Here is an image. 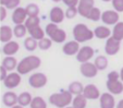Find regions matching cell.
<instances>
[{
	"label": "cell",
	"instance_id": "obj_11",
	"mask_svg": "<svg viewBox=\"0 0 123 108\" xmlns=\"http://www.w3.org/2000/svg\"><path fill=\"white\" fill-rule=\"evenodd\" d=\"M94 7H95V0H80L77 5L79 14L81 17L88 19V15Z\"/></svg>",
	"mask_w": 123,
	"mask_h": 108
},
{
	"label": "cell",
	"instance_id": "obj_33",
	"mask_svg": "<svg viewBox=\"0 0 123 108\" xmlns=\"http://www.w3.org/2000/svg\"><path fill=\"white\" fill-rule=\"evenodd\" d=\"M101 14H102V12L100 11L99 8L94 7L88 15V20H91L93 22H98L99 20H101Z\"/></svg>",
	"mask_w": 123,
	"mask_h": 108
},
{
	"label": "cell",
	"instance_id": "obj_4",
	"mask_svg": "<svg viewBox=\"0 0 123 108\" xmlns=\"http://www.w3.org/2000/svg\"><path fill=\"white\" fill-rule=\"evenodd\" d=\"M106 86L109 93L113 95H119L123 92V82L121 81L120 72L118 71H110L107 75Z\"/></svg>",
	"mask_w": 123,
	"mask_h": 108
},
{
	"label": "cell",
	"instance_id": "obj_29",
	"mask_svg": "<svg viewBox=\"0 0 123 108\" xmlns=\"http://www.w3.org/2000/svg\"><path fill=\"white\" fill-rule=\"evenodd\" d=\"M112 36L117 38L118 40H123V22L120 21L113 25V30H112Z\"/></svg>",
	"mask_w": 123,
	"mask_h": 108
},
{
	"label": "cell",
	"instance_id": "obj_42",
	"mask_svg": "<svg viewBox=\"0 0 123 108\" xmlns=\"http://www.w3.org/2000/svg\"><path fill=\"white\" fill-rule=\"evenodd\" d=\"M9 1H10V0H0V5L5 6V7H6V6L8 5V2H9Z\"/></svg>",
	"mask_w": 123,
	"mask_h": 108
},
{
	"label": "cell",
	"instance_id": "obj_12",
	"mask_svg": "<svg viewBox=\"0 0 123 108\" xmlns=\"http://www.w3.org/2000/svg\"><path fill=\"white\" fill-rule=\"evenodd\" d=\"M21 74H20L18 71L16 72H10L8 74V76L6 78V80L3 81V84H5V87H7L8 89H13L15 87H18L21 83Z\"/></svg>",
	"mask_w": 123,
	"mask_h": 108
},
{
	"label": "cell",
	"instance_id": "obj_30",
	"mask_svg": "<svg viewBox=\"0 0 123 108\" xmlns=\"http://www.w3.org/2000/svg\"><path fill=\"white\" fill-rule=\"evenodd\" d=\"M13 33L16 38H23L26 35V33H28L27 27H26L25 24H18V25L14 26Z\"/></svg>",
	"mask_w": 123,
	"mask_h": 108
},
{
	"label": "cell",
	"instance_id": "obj_21",
	"mask_svg": "<svg viewBox=\"0 0 123 108\" xmlns=\"http://www.w3.org/2000/svg\"><path fill=\"white\" fill-rule=\"evenodd\" d=\"M14 33L13 28H11L9 25H1L0 26V40L1 43L6 44V43L12 40Z\"/></svg>",
	"mask_w": 123,
	"mask_h": 108
},
{
	"label": "cell",
	"instance_id": "obj_9",
	"mask_svg": "<svg viewBox=\"0 0 123 108\" xmlns=\"http://www.w3.org/2000/svg\"><path fill=\"white\" fill-rule=\"evenodd\" d=\"M121 48V40H118L113 36H110L105 44V51L108 56H114L120 51Z\"/></svg>",
	"mask_w": 123,
	"mask_h": 108
},
{
	"label": "cell",
	"instance_id": "obj_8",
	"mask_svg": "<svg viewBox=\"0 0 123 108\" xmlns=\"http://www.w3.org/2000/svg\"><path fill=\"white\" fill-rule=\"evenodd\" d=\"M98 71L99 70H98L97 67L95 66V64L89 62V61L83 62V64H81V66H80V72H81V74L83 75L84 78H87V79L95 78L96 75L98 74Z\"/></svg>",
	"mask_w": 123,
	"mask_h": 108
},
{
	"label": "cell",
	"instance_id": "obj_15",
	"mask_svg": "<svg viewBox=\"0 0 123 108\" xmlns=\"http://www.w3.org/2000/svg\"><path fill=\"white\" fill-rule=\"evenodd\" d=\"M80 49H81L80 43L76 42L75 39L67 42L65 44H63V46H62V51H63V54L67 55V56H75V55H77Z\"/></svg>",
	"mask_w": 123,
	"mask_h": 108
},
{
	"label": "cell",
	"instance_id": "obj_43",
	"mask_svg": "<svg viewBox=\"0 0 123 108\" xmlns=\"http://www.w3.org/2000/svg\"><path fill=\"white\" fill-rule=\"evenodd\" d=\"M120 78H121V81L123 82V67L121 68V70H120Z\"/></svg>",
	"mask_w": 123,
	"mask_h": 108
},
{
	"label": "cell",
	"instance_id": "obj_28",
	"mask_svg": "<svg viewBox=\"0 0 123 108\" xmlns=\"http://www.w3.org/2000/svg\"><path fill=\"white\" fill-rule=\"evenodd\" d=\"M37 47H38V40L33 38L32 36L26 37L25 39H24V48H25L27 51H34Z\"/></svg>",
	"mask_w": 123,
	"mask_h": 108
},
{
	"label": "cell",
	"instance_id": "obj_40",
	"mask_svg": "<svg viewBox=\"0 0 123 108\" xmlns=\"http://www.w3.org/2000/svg\"><path fill=\"white\" fill-rule=\"evenodd\" d=\"M6 18H7V8L5 6H1L0 7V21H5Z\"/></svg>",
	"mask_w": 123,
	"mask_h": 108
},
{
	"label": "cell",
	"instance_id": "obj_2",
	"mask_svg": "<svg viewBox=\"0 0 123 108\" xmlns=\"http://www.w3.org/2000/svg\"><path fill=\"white\" fill-rule=\"evenodd\" d=\"M72 101L73 95L69 91H64V89L58 92V93H54L49 96V103L57 108L68 107L72 104Z\"/></svg>",
	"mask_w": 123,
	"mask_h": 108
},
{
	"label": "cell",
	"instance_id": "obj_47",
	"mask_svg": "<svg viewBox=\"0 0 123 108\" xmlns=\"http://www.w3.org/2000/svg\"><path fill=\"white\" fill-rule=\"evenodd\" d=\"M64 108H74L73 106H68V107H64Z\"/></svg>",
	"mask_w": 123,
	"mask_h": 108
},
{
	"label": "cell",
	"instance_id": "obj_37",
	"mask_svg": "<svg viewBox=\"0 0 123 108\" xmlns=\"http://www.w3.org/2000/svg\"><path fill=\"white\" fill-rule=\"evenodd\" d=\"M20 2H21V0H10L8 5L6 6L7 9H16V8H19L20 6Z\"/></svg>",
	"mask_w": 123,
	"mask_h": 108
},
{
	"label": "cell",
	"instance_id": "obj_1",
	"mask_svg": "<svg viewBox=\"0 0 123 108\" xmlns=\"http://www.w3.org/2000/svg\"><path fill=\"white\" fill-rule=\"evenodd\" d=\"M40 64H42V59L38 56L31 55V56L24 57L21 61H19L16 71L21 75H25L28 74L30 72H32L33 70L38 69L40 67Z\"/></svg>",
	"mask_w": 123,
	"mask_h": 108
},
{
	"label": "cell",
	"instance_id": "obj_6",
	"mask_svg": "<svg viewBox=\"0 0 123 108\" xmlns=\"http://www.w3.org/2000/svg\"><path fill=\"white\" fill-rule=\"evenodd\" d=\"M45 32H46V35L52 39V42L58 43V44H62L67 39L65 31L62 30V28H59L58 24L52 23V22H50V23H48L46 25Z\"/></svg>",
	"mask_w": 123,
	"mask_h": 108
},
{
	"label": "cell",
	"instance_id": "obj_25",
	"mask_svg": "<svg viewBox=\"0 0 123 108\" xmlns=\"http://www.w3.org/2000/svg\"><path fill=\"white\" fill-rule=\"evenodd\" d=\"M33 101V97L31 95L30 92H22L21 94L19 95V98H18V104L23 107H27L31 105Z\"/></svg>",
	"mask_w": 123,
	"mask_h": 108
},
{
	"label": "cell",
	"instance_id": "obj_31",
	"mask_svg": "<svg viewBox=\"0 0 123 108\" xmlns=\"http://www.w3.org/2000/svg\"><path fill=\"white\" fill-rule=\"evenodd\" d=\"M31 108H47V103L43 97L35 96L33 97V101L30 105Z\"/></svg>",
	"mask_w": 123,
	"mask_h": 108
},
{
	"label": "cell",
	"instance_id": "obj_14",
	"mask_svg": "<svg viewBox=\"0 0 123 108\" xmlns=\"http://www.w3.org/2000/svg\"><path fill=\"white\" fill-rule=\"evenodd\" d=\"M99 105L100 108H116V99H114L113 94L106 92L100 95L99 98Z\"/></svg>",
	"mask_w": 123,
	"mask_h": 108
},
{
	"label": "cell",
	"instance_id": "obj_39",
	"mask_svg": "<svg viewBox=\"0 0 123 108\" xmlns=\"http://www.w3.org/2000/svg\"><path fill=\"white\" fill-rule=\"evenodd\" d=\"M8 74H9V73H8V70H7V69L3 68L2 66L0 67V80L3 82V81L6 80V78L8 76Z\"/></svg>",
	"mask_w": 123,
	"mask_h": 108
},
{
	"label": "cell",
	"instance_id": "obj_22",
	"mask_svg": "<svg viewBox=\"0 0 123 108\" xmlns=\"http://www.w3.org/2000/svg\"><path fill=\"white\" fill-rule=\"evenodd\" d=\"M94 34L95 37H97L98 39H108L110 36H112V31L107 26H97L94 30Z\"/></svg>",
	"mask_w": 123,
	"mask_h": 108
},
{
	"label": "cell",
	"instance_id": "obj_45",
	"mask_svg": "<svg viewBox=\"0 0 123 108\" xmlns=\"http://www.w3.org/2000/svg\"><path fill=\"white\" fill-rule=\"evenodd\" d=\"M54 2H60V1H62V0H52Z\"/></svg>",
	"mask_w": 123,
	"mask_h": 108
},
{
	"label": "cell",
	"instance_id": "obj_38",
	"mask_svg": "<svg viewBox=\"0 0 123 108\" xmlns=\"http://www.w3.org/2000/svg\"><path fill=\"white\" fill-rule=\"evenodd\" d=\"M62 2L64 3L68 8L69 7H77L80 0H62Z\"/></svg>",
	"mask_w": 123,
	"mask_h": 108
},
{
	"label": "cell",
	"instance_id": "obj_35",
	"mask_svg": "<svg viewBox=\"0 0 123 108\" xmlns=\"http://www.w3.org/2000/svg\"><path fill=\"white\" fill-rule=\"evenodd\" d=\"M76 14H79L77 7H69L65 11V18L67 19H73V18L76 17Z\"/></svg>",
	"mask_w": 123,
	"mask_h": 108
},
{
	"label": "cell",
	"instance_id": "obj_27",
	"mask_svg": "<svg viewBox=\"0 0 123 108\" xmlns=\"http://www.w3.org/2000/svg\"><path fill=\"white\" fill-rule=\"evenodd\" d=\"M94 64H95V66L97 67V69L99 71H104L108 68V59H107L106 56L100 55V56H97L95 58Z\"/></svg>",
	"mask_w": 123,
	"mask_h": 108
},
{
	"label": "cell",
	"instance_id": "obj_3",
	"mask_svg": "<svg viewBox=\"0 0 123 108\" xmlns=\"http://www.w3.org/2000/svg\"><path fill=\"white\" fill-rule=\"evenodd\" d=\"M27 27V32L33 38L40 40L45 37L46 32L40 26V19L38 17H28L24 23Z\"/></svg>",
	"mask_w": 123,
	"mask_h": 108
},
{
	"label": "cell",
	"instance_id": "obj_24",
	"mask_svg": "<svg viewBox=\"0 0 123 108\" xmlns=\"http://www.w3.org/2000/svg\"><path fill=\"white\" fill-rule=\"evenodd\" d=\"M84 85L82 84L80 81H73V82H71L69 84V86H68V91L71 93L72 95H80V94H83L84 92Z\"/></svg>",
	"mask_w": 123,
	"mask_h": 108
},
{
	"label": "cell",
	"instance_id": "obj_16",
	"mask_svg": "<svg viewBox=\"0 0 123 108\" xmlns=\"http://www.w3.org/2000/svg\"><path fill=\"white\" fill-rule=\"evenodd\" d=\"M27 18H28V15L26 13L25 8H22V7L14 9L13 13H12V22L15 25H18V24H24L25 21L27 20Z\"/></svg>",
	"mask_w": 123,
	"mask_h": 108
},
{
	"label": "cell",
	"instance_id": "obj_36",
	"mask_svg": "<svg viewBox=\"0 0 123 108\" xmlns=\"http://www.w3.org/2000/svg\"><path fill=\"white\" fill-rule=\"evenodd\" d=\"M111 3L116 11H118L119 13L123 12V0H112Z\"/></svg>",
	"mask_w": 123,
	"mask_h": 108
},
{
	"label": "cell",
	"instance_id": "obj_32",
	"mask_svg": "<svg viewBox=\"0 0 123 108\" xmlns=\"http://www.w3.org/2000/svg\"><path fill=\"white\" fill-rule=\"evenodd\" d=\"M25 10L28 17H38L39 14V7L36 3H28L25 7Z\"/></svg>",
	"mask_w": 123,
	"mask_h": 108
},
{
	"label": "cell",
	"instance_id": "obj_5",
	"mask_svg": "<svg viewBox=\"0 0 123 108\" xmlns=\"http://www.w3.org/2000/svg\"><path fill=\"white\" fill-rule=\"evenodd\" d=\"M72 34L73 37L76 42L81 43H85L88 42V40L93 39L95 37V34H94V31H92L88 26L84 23H77L76 25L73 27L72 30Z\"/></svg>",
	"mask_w": 123,
	"mask_h": 108
},
{
	"label": "cell",
	"instance_id": "obj_13",
	"mask_svg": "<svg viewBox=\"0 0 123 108\" xmlns=\"http://www.w3.org/2000/svg\"><path fill=\"white\" fill-rule=\"evenodd\" d=\"M94 54H95V50H94L93 47H91V46H83L79 50V52H77L76 60L79 61L80 64L87 62V61H89L93 58Z\"/></svg>",
	"mask_w": 123,
	"mask_h": 108
},
{
	"label": "cell",
	"instance_id": "obj_18",
	"mask_svg": "<svg viewBox=\"0 0 123 108\" xmlns=\"http://www.w3.org/2000/svg\"><path fill=\"white\" fill-rule=\"evenodd\" d=\"M49 19L52 23H62L63 20L65 19V12L60 7H54L49 12Z\"/></svg>",
	"mask_w": 123,
	"mask_h": 108
},
{
	"label": "cell",
	"instance_id": "obj_7",
	"mask_svg": "<svg viewBox=\"0 0 123 108\" xmlns=\"http://www.w3.org/2000/svg\"><path fill=\"white\" fill-rule=\"evenodd\" d=\"M47 82H48V78L43 72H35L28 78V84L33 89H42L46 86Z\"/></svg>",
	"mask_w": 123,
	"mask_h": 108
},
{
	"label": "cell",
	"instance_id": "obj_26",
	"mask_svg": "<svg viewBox=\"0 0 123 108\" xmlns=\"http://www.w3.org/2000/svg\"><path fill=\"white\" fill-rule=\"evenodd\" d=\"M71 105L74 108H86V106H87V98L83 94L75 95L73 97V101Z\"/></svg>",
	"mask_w": 123,
	"mask_h": 108
},
{
	"label": "cell",
	"instance_id": "obj_23",
	"mask_svg": "<svg viewBox=\"0 0 123 108\" xmlns=\"http://www.w3.org/2000/svg\"><path fill=\"white\" fill-rule=\"evenodd\" d=\"M18 64H19V62H18V60L15 59L14 56H6L3 58V60L1 61V66L10 72L15 70L18 68Z\"/></svg>",
	"mask_w": 123,
	"mask_h": 108
},
{
	"label": "cell",
	"instance_id": "obj_20",
	"mask_svg": "<svg viewBox=\"0 0 123 108\" xmlns=\"http://www.w3.org/2000/svg\"><path fill=\"white\" fill-rule=\"evenodd\" d=\"M18 98H19V95H16L12 91H8V92H6L2 96V103L5 106L11 108L13 106L18 105Z\"/></svg>",
	"mask_w": 123,
	"mask_h": 108
},
{
	"label": "cell",
	"instance_id": "obj_10",
	"mask_svg": "<svg viewBox=\"0 0 123 108\" xmlns=\"http://www.w3.org/2000/svg\"><path fill=\"white\" fill-rule=\"evenodd\" d=\"M120 20L119 12L116 10H106L101 14V21L106 25H116Z\"/></svg>",
	"mask_w": 123,
	"mask_h": 108
},
{
	"label": "cell",
	"instance_id": "obj_46",
	"mask_svg": "<svg viewBox=\"0 0 123 108\" xmlns=\"http://www.w3.org/2000/svg\"><path fill=\"white\" fill-rule=\"evenodd\" d=\"M104 2H110V1H112V0H102Z\"/></svg>",
	"mask_w": 123,
	"mask_h": 108
},
{
	"label": "cell",
	"instance_id": "obj_17",
	"mask_svg": "<svg viewBox=\"0 0 123 108\" xmlns=\"http://www.w3.org/2000/svg\"><path fill=\"white\" fill-rule=\"evenodd\" d=\"M83 95L86 97L87 99H99L100 98V92H99V89L96 86L95 84H89L85 85L84 87V92H83Z\"/></svg>",
	"mask_w": 123,
	"mask_h": 108
},
{
	"label": "cell",
	"instance_id": "obj_34",
	"mask_svg": "<svg viewBox=\"0 0 123 108\" xmlns=\"http://www.w3.org/2000/svg\"><path fill=\"white\" fill-rule=\"evenodd\" d=\"M52 46V39L49 37H44L43 39L38 40V48L42 50H48Z\"/></svg>",
	"mask_w": 123,
	"mask_h": 108
},
{
	"label": "cell",
	"instance_id": "obj_44",
	"mask_svg": "<svg viewBox=\"0 0 123 108\" xmlns=\"http://www.w3.org/2000/svg\"><path fill=\"white\" fill-rule=\"evenodd\" d=\"M11 108H25V107H23V106H21V105H15V106H13V107H11Z\"/></svg>",
	"mask_w": 123,
	"mask_h": 108
},
{
	"label": "cell",
	"instance_id": "obj_19",
	"mask_svg": "<svg viewBox=\"0 0 123 108\" xmlns=\"http://www.w3.org/2000/svg\"><path fill=\"white\" fill-rule=\"evenodd\" d=\"M20 50V44L15 40H10V42L6 43L2 47V52L5 56H14L18 54Z\"/></svg>",
	"mask_w": 123,
	"mask_h": 108
},
{
	"label": "cell",
	"instance_id": "obj_41",
	"mask_svg": "<svg viewBox=\"0 0 123 108\" xmlns=\"http://www.w3.org/2000/svg\"><path fill=\"white\" fill-rule=\"evenodd\" d=\"M116 108H123V99H121V101H119V103L117 104Z\"/></svg>",
	"mask_w": 123,
	"mask_h": 108
}]
</instances>
